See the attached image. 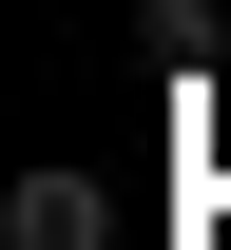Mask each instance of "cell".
I'll return each instance as SVG.
<instances>
[{
    "mask_svg": "<svg viewBox=\"0 0 231 250\" xmlns=\"http://www.w3.org/2000/svg\"><path fill=\"white\" fill-rule=\"evenodd\" d=\"M0 250H116V192L97 173H20L0 192Z\"/></svg>",
    "mask_w": 231,
    "mask_h": 250,
    "instance_id": "6da1fadb",
    "label": "cell"
}]
</instances>
